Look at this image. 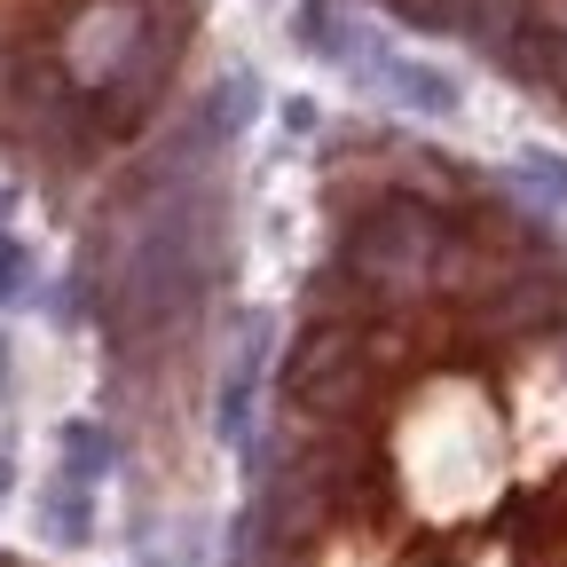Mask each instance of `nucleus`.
Segmentation results:
<instances>
[{"mask_svg":"<svg viewBox=\"0 0 567 567\" xmlns=\"http://www.w3.org/2000/svg\"><path fill=\"white\" fill-rule=\"evenodd\" d=\"M0 567H40V559H24V551H9V544H0Z\"/></svg>","mask_w":567,"mask_h":567,"instance_id":"3","label":"nucleus"},{"mask_svg":"<svg viewBox=\"0 0 567 567\" xmlns=\"http://www.w3.org/2000/svg\"><path fill=\"white\" fill-rule=\"evenodd\" d=\"M379 9L567 126V0H379Z\"/></svg>","mask_w":567,"mask_h":567,"instance_id":"2","label":"nucleus"},{"mask_svg":"<svg viewBox=\"0 0 567 567\" xmlns=\"http://www.w3.org/2000/svg\"><path fill=\"white\" fill-rule=\"evenodd\" d=\"M229 567H567V221L450 142H323Z\"/></svg>","mask_w":567,"mask_h":567,"instance_id":"1","label":"nucleus"}]
</instances>
